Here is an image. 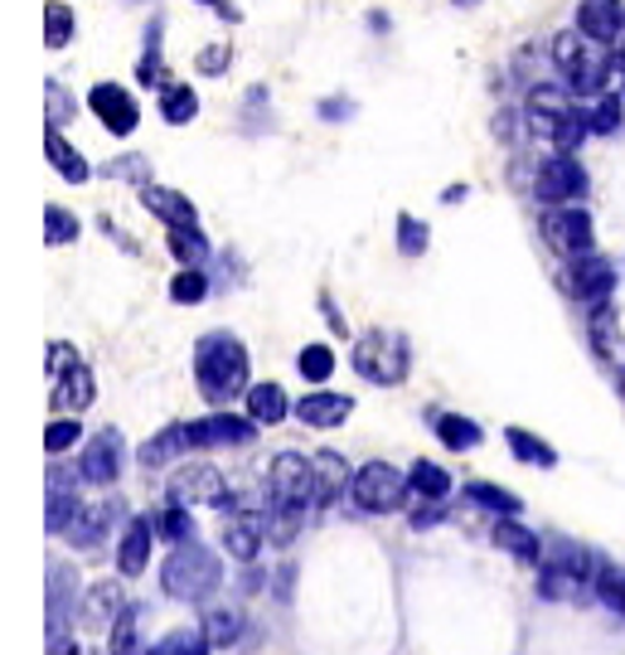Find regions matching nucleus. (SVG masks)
<instances>
[{
    "instance_id": "nucleus-14",
    "label": "nucleus",
    "mask_w": 625,
    "mask_h": 655,
    "mask_svg": "<svg viewBox=\"0 0 625 655\" xmlns=\"http://www.w3.org/2000/svg\"><path fill=\"white\" fill-rule=\"evenodd\" d=\"M257 418H238V412H208V418L190 422V442L194 452H208V447H248L257 442Z\"/></svg>"
},
{
    "instance_id": "nucleus-54",
    "label": "nucleus",
    "mask_w": 625,
    "mask_h": 655,
    "mask_svg": "<svg viewBox=\"0 0 625 655\" xmlns=\"http://www.w3.org/2000/svg\"><path fill=\"white\" fill-rule=\"evenodd\" d=\"M446 519V505L441 501H422V509H412V529H432Z\"/></svg>"
},
{
    "instance_id": "nucleus-25",
    "label": "nucleus",
    "mask_w": 625,
    "mask_h": 655,
    "mask_svg": "<svg viewBox=\"0 0 625 655\" xmlns=\"http://www.w3.org/2000/svg\"><path fill=\"white\" fill-rule=\"evenodd\" d=\"M349 485H354V471H349L345 457L340 452L315 457V509H330L340 495H349Z\"/></svg>"
},
{
    "instance_id": "nucleus-39",
    "label": "nucleus",
    "mask_w": 625,
    "mask_h": 655,
    "mask_svg": "<svg viewBox=\"0 0 625 655\" xmlns=\"http://www.w3.org/2000/svg\"><path fill=\"white\" fill-rule=\"evenodd\" d=\"M194 112H200V97H194V88H185V83H165V88H161V117L170 121V127H190Z\"/></svg>"
},
{
    "instance_id": "nucleus-33",
    "label": "nucleus",
    "mask_w": 625,
    "mask_h": 655,
    "mask_svg": "<svg viewBox=\"0 0 625 655\" xmlns=\"http://www.w3.org/2000/svg\"><path fill=\"white\" fill-rule=\"evenodd\" d=\"M408 485H412L417 501H446V495H451V471L437 466V461H412Z\"/></svg>"
},
{
    "instance_id": "nucleus-42",
    "label": "nucleus",
    "mask_w": 625,
    "mask_h": 655,
    "mask_svg": "<svg viewBox=\"0 0 625 655\" xmlns=\"http://www.w3.org/2000/svg\"><path fill=\"white\" fill-rule=\"evenodd\" d=\"M208 646L214 641L204 636V631H190V626H180V631H165L161 641H155L146 655H208Z\"/></svg>"
},
{
    "instance_id": "nucleus-10",
    "label": "nucleus",
    "mask_w": 625,
    "mask_h": 655,
    "mask_svg": "<svg viewBox=\"0 0 625 655\" xmlns=\"http://www.w3.org/2000/svg\"><path fill=\"white\" fill-rule=\"evenodd\" d=\"M562 287H568L582 307H606L611 291H616V267H611L602 253L568 258V267H562Z\"/></svg>"
},
{
    "instance_id": "nucleus-12",
    "label": "nucleus",
    "mask_w": 625,
    "mask_h": 655,
    "mask_svg": "<svg viewBox=\"0 0 625 655\" xmlns=\"http://www.w3.org/2000/svg\"><path fill=\"white\" fill-rule=\"evenodd\" d=\"M170 501L180 505H214V509H228L233 495H228V481L218 476L214 466H204V461H190V466H180L175 476H170Z\"/></svg>"
},
{
    "instance_id": "nucleus-32",
    "label": "nucleus",
    "mask_w": 625,
    "mask_h": 655,
    "mask_svg": "<svg viewBox=\"0 0 625 655\" xmlns=\"http://www.w3.org/2000/svg\"><path fill=\"white\" fill-rule=\"evenodd\" d=\"M151 525H155V539H165V544H190L194 539V515H190V505H180V501L155 505Z\"/></svg>"
},
{
    "instance_id": "nucleus-23",
    "label": "nucleus",
    "mask_w": 625,
    "mask_h": 655,
    "mask_svg": "<svg viewBox=\"0 0 625 655\" xmlns=\"http://www.w3.org/2000/svg\"><path fill=\"white\" fill-rule=\"evenodd\" d=\"M185 452H194V442H190V422H170L165 432L146 437L141 452H137V461H141L146 471H161L165 461H180Z\"/></svg>"
},
{
    "instance_id": "nucleus-30",
    "label": "nucleus",
    "mask_w": 625,
    "mask_h": 655,
    "mask_svg": "<svg viewBox=\"0 0 625 655\" xmlns=\"http://www.w3.org/2000/svg\"><path fill=\"white\" fill-rule=\"evenodd\" d=\"M427 428H432L441 442L451 447V452H471V447H481V422H471L465 412H427Z\"/></svg>"
},
{
    "instance_id": "nucleus-28",
    "label": "nucleus",
    "mask_w": 625,
    "mask_h": 655,
    "mask_svg": "<svg viewBox=\"0 0 625 655\" xmlns=\"http://www.w3.org/2000/svg\"><path fill=\"white\" fill-rule=\"evenodd\" d=\"M495 544L505 554H514L519 563H543V539L529 529V525H519V515H499V525H495Z\"/></svg>"
},
{
    "instance_id": "nucleus-22",
    "label": "nucleus",
    "mask_w": 625,
    "mask_h": 655,
    "mask_svg": "<svg viewBox=\"0 0 625 655\" xmlns=\"http://www.w3.org/2000/svg\"><path fill=\"white\" fill-rule=\"evenodd\" d=\"M141 204L161 218L165 228H200V210L185 200L180 190H165V185H141Z\"/></svg>"
},
{
    "instance_id": "nucleus-6",
    "label": "nucleus",
    "mask_w": 625,
    "mask_h": 655,
    "mask_svg": "<svg viewBox=\"0 0 625 655\" xmlns=\"http://www.w3.org/2000/svg\"><path fill=\"white\" fill-rule=\"evenodd\" d=\"M267 509H315V457H301V452L272 457Z\"/></svg>"
},
{
    "instance_id": "nucleus-20",
    "label": "nucleus",
    "mask_w": 625,
    "mask_h": 655,
    "mask_svg": "<svg viewBox=\"0 0 625 655\" xmlns=\"http://www.w3.org/2000/svg\"><path fill=\"white\" fill-rule=\"evenodd\" d=\"M267 544V519L262 515H252V509H228V519H224V549L238 558V563H252L257 549Z\"/></svg>"
},
{
    "instance_id": "nucleus-37",
    "label": "nucleus",
    "mask_w": 625,
    "mask_h": 655,
    "mask_svg": "<svg viewBox=\"0 0 625 655\" xmlns=\"http://www.w3.org/2000/svg\"><path fill=\"white\" fill-rule=\"evenodd\" d=\"M621 121H625V93L592 97V107H586V127H592V137H611V131H621Z\"/></svg>"
},
{
    "instance_id": "nucleus-19",
    "label": "nucleus",
    "mask_w": 625,
    "mask_h": 655,
    "mask_svg": "<svg viewBox=\"0 0 625 655\" xmlns=\"http://www.w3.org/2000/svg\"><path fill=\"white\" fill-rule=\"evenodd\" d=\"M611 68H616V58L606 54V44H592L578 64L568 68L562 83H568V93H578V97H602L606 83H611Z\"/></svg>"
},
{
    "instance_id": "nucleus-55",
    "label": "nucleus",
    "mask_w": 625,
    "mask_h": 655,
    "mask_svg": "<svg viewBox=\"0 0 625 655\" xmlns=\"http://www.w3.org/2000/svg\"><path fill=\"white\" fill-rule=\"evenodd\" d=\"M107 175H131L137 185H151V180H146V161H141V155H131V161H112V165H107Z\"/></svg>"
},
{
    "instance_id": "nucleus-40",
    "label": "nucleus",
    "mask_w": 625,
    "mask_h": 655,
    "mask_svg": "<svg viewBox=\"0 0 625 655\" xmlns=\"http://www.w3.org/2000/svg\"><path fill=\"white\" fill-rule=\"evenodd\" d=\"M165 64H161V20H151L146 24V54H141V64H137V78L146 83V88H155L161 93L165 88Z\"/></svg>"
},
{
    "instance_id": "nucleus-51",
    "label": "nucleus",
    "mask_w": 625,
    "mask_h": 655,
    "mask_svg": "<svg viewBox=\"0 0 625 655\" xmlns=\"http://www.w3.org/2000/svg\"><path fill=\"white\" fill-rule=\"evenodd\" d=\"M78 442H83V422H78V418H58V422H49V432H44L49 457H64L68 447H78Z\"/></svg>"
},
{
    "instance_id": "nucleus-48",
    "label": "nucleus",
    "mask_w": 625,
    "mask_h": 655,
    "mask_svg": "<svg viewBox=\"0 0 625 655\" xmlns=\"http://www.w3.org/2000/svg\"><path fill=\"white\" fill-rule=\"evenodd\" d=\"M592 311V321H586V331H592V350L596 355H611L616 350V311H611V301L606 307H586Z\"/></svg>"
},
{
    "instance_id": "nucleus-49",
    "label": "nucleus",
    "mask_w": 625,
    "mask_h": 655,
    "mask_svg": "<svg viewBox=\"0 0 625 655\" xmlns=\"http://www.w3.org/2000/svg\"><path fill=\"white\" fill-rule=\"evenodd\" d=\"M301 519H305V509H267V544L287 549V544L301 534Z\"/></svg>"
},
{
    "instance_id": "nucleus-59",
    "label": "nucleus",
    "mask_w": 625,
    "mask_h": 655,
    "mask_svg": "<svg viewBox=\"0 0 625 655\" xmlns=\"http://www.w3.org/2000/svg\"><path fill=\"white\" fill-rule=\"evenodd\" d=\"M456 6H481V0H456Z\"/></svg>"
},
{
    "instance_id": "nucleus-60",
    "label": "nucleus",
    "mask_w": 625,
    "mask_h": 655,
    "mask_svg": "<svg viewBox=\"0 0 625 655\" xmlns=\"http://www.w3.org/2000/svg\"><path fill=\"white\" fill-rule=\"evenodd\" d=\"M621 394H625V374H621Z\"/></svg>"
},
{
    "instance_id": "nucleus-3",
    "label": "nucleus",
    "mask_w": 625,
    "mask_h": 655,
    "mask_svg": "<svg viewBox=\"0 0 625 655\" xmlns=\"http://www.w3.org/2000/svg\"><path fill=\"white\" fill-rule=\"evenodd\" d=\"M218 582H224V563H218V554L200 539L175 544V554H170L161 568V592H170V598H180V602H204L208 592H218Z\"/></svg>"
},
{
    "instance_id": "nucleus-43",
    "label": "nucleus",
    "mask_w": 625,
    "mask_h": 655,
    "mask_svg": "<svg viewBox=\"0 0 625 655\" xmlns=\"http://www.w3.org/2000/svg\"><path fill=\"white\" fill-rule=\"evenodd\" d=\"M137 622H141V606L127 602V606H121V616L112 622V641H107V651H112V655H141Z\"/></svg>"
},
{
    "instance_id": "nucleus-27",
    "label": "nucleus",
    "mask_w": 625,
    "mask_h": 655,
    "mask_svg": "<svg viewBox=\"0 0 625 655\" xmlns=\"http://www.w3.org/2000/svg\"><path fill=\"white\" fill-rule=\"evenodd\" d=\"M117 515H121L117 505H83V509H78V519L68 525L64 539L73 544V549H97V544L107 539V529L117 525Z\"/></svg>"
},
{
    "instance_id": "nucleus-41",
    "label": "nucleus",
    "mask_w": 625,
    "mask_h": 655,
    "mask_svg": "<svg viewBox=\"0 0 625 655\" xmlns=\"http://www.w3.org/2000/svg\"><path fill=\"white\" fill-rule=\"evenodd\" d=\"M592 598L602 602V606H611L616 616H625V568H611V563L596 568V578H592Z\"/></svg>"
},
{
    "instance_id": "nucleus-15",
    "label": "nucleus",
    "mask_w": 625,
    "mask_h": 655,
    "mask_svg": "<svg viewBox=\"0 0 625 655\" xmlns=\"http://www.w3.org/2000/svg\"><path fill=\"white\" fill-rule=\"evenodd\" d=\"M78 573L58 558V563H49V636H68V626L78 622Z\"/></svg>"
},
{
    "instance_id": "nucleus-38",
    "label": "nucleus",
    "mask_w": 625,
    "mask_h": 655,
    "mask_svg": "<svg viewBox=\"0 0 625 655\" xmlns=\"http://www.w3.org/2000/svg\"><path fill=\"white\" fill-rule=\"evenodd\" d=\"M204 636L214 646H238L243 641V612L238 606H208L204 612Z\"/></svg>"
},
{
    "instance_id": "nucleus-5",
    "label": "nucleus",
    "mask_w": 625,
    "mask_h": 655,
    "mask_svg": "<svg viewBox=\"0 0 625 655\" xmlns=\"http://www.w3.org/2000/svg\"><path fill=\"white\" fill-rule=\"evenodd\" d=\"M49 374H54V394H49V404H54L58 412H83L97 398L88 359H83L68 340H54V345H49Z\"/></svg>"
},
{
    "instance_id": "nucleus-9",
    "label": "nucleus",
    "mask_w": 625,
    "mask_h": 655,
    "mask_svg": "<svg viewBox=\"0 0 625 655\" xmlns=\"http://www.w3.org/2000/svg\"><path fill=\"white\" fill-rule=\"evenodd\" d=\"M543 238L553 243L562 258H586V253H596V224L582 204H548Z\"/></svg>"
},
{
    "instance_id": "nucleus-35",
    "label": "nucleus",
    "mask_w": 625,
    "mask_h": 655,
    "mask_svg": "<svg viewBox=\"0 0 625 655\" xmlns=\"http://www.w3.org/2000/svg\"><path fill=\"white\" fill-rule=\"evenodd\" d=\"M505 442H509V452L519 457L524 466H538V471H553L558 466V452L543 442V437H534V432H524V428H509Z\"/></svg>"
},
{
    "instance_id": "nucleus-46",
    "label": "nucleus",
    "mask_w": 625,
    "mask_h": 655,
    "mask_svg": "<svg viewBox=\"0 0 625 655\" xmlns=\"http://www.w3.org/2000/svg\"><path fill=\"white\" fill-rule=\"evenodd\" d=\"M73 40V10L64 0H49L44 6V44L49 49H64Z\"/></svg>"
},
{
    "instance_id": "nucleus-47",
    "label": "nucleus",
    "mask_w": 625,
    "mask_h": 655,
    "mask_svg": "<svg viewBox=\"0 0 625 655\" xmlns=\"http://www.w3.org/2000/svg\"><path fill=\"white\" fill-rule=\"evenodd\" d=\"M170 297L180 301V307H194V301L208 297V272L204 267H180L175 282H170Z\"/></svg>"
},
{
    "instance_id": "nucleus-1",
    "label": "nucleus",
    "mask_w": 625,
    "mask_h": 655,
    "mask_svg": "<svg viewBox=\"0 0 625 655\" xmlns=\"http://www.w3.org/2000/svg\"><path fill=\"white\" fill-rule=\"evenodd\" d=\"M252 374V359H248V345H243L233 331H208L194 340V384L208 404H233L243 394Z\"/></svg>"
},
{
    "instance_id": "nucleus-17",
    "label": "nucleus",
    "mask_w": 625,
    "mask_h": 655,
    "mask_svg": "<svg viewBox=\"0 0 625 655\" xmlns=\"http://www.w3.org/2000/svg\"><path fill=\"white\" fill-rule=\"evenodd\" d=\"M151 544H155V525L146 515H131L117 534V573L121 578H141L151 563Z\"/></svg>"
},
{
    "instance_id": "nucleus-34",
    "label": "nucleus",
    "mask_w": 625,
    "mask_h": 655,
    "mask_svg": "<svg viewBox=\"0 0 625 655\" xmlns=\"http://www.w3.org/2000/svg\"><path fill=\"white\" fill-rule=\"evenodd\" d=\"M165 243H170V253L180 258V267H208V258H214L204 228H165Z\"/></svg>"
},
{
    "instance_id": "nucleus-52",
    "label": "nucleus",
    "mask_w": 625,
    "mask_h": 655,
    "mask_svg": "<svg viewBox=\"0 0 625 655\" xmlns=\"http://www.w3.org/2000/svg\"><path fill=\"white\" fill-rule=\"evenodd\" d=\"M49 127H64V121L73 117V97H68V88L64 83H49Z\"/></svg>"
},
{
    "instance_id": "nucleus-4",
    "label": "nucleus",
    "mask_w": 625,
    "mask_h": 655,
    "mask_svg": "<svg viewBox=\"0 0 625 655\" xmlns=\"http://www.w3.org/2000/svg\"><path fill=\"white\" fill-rule=\"evenodd\" d=\"M412 369V345L402 331H364L354 345V374L378 388H394Z\"/></svg>"
},
{
    "instance_id": "nucleus-50",
    "label": "nucleus",
    "mask_w": 625,
    "mask_h": 655,
    "mask_svg": "<svg viewBox=\"0 0 625 655\" xmlns=\"http://www.w3.org/2000/svg\"><path fill=\"white\" fill-rule=\"evenodd\" d=\"M427 238H432V234H427L422 218L398 214V253H402V258H422V253H427Z\"/></svg>"
},
{
    "instance_id": "nucleus-18",
    "label": "nucleus",
    "mask_w": 625,
    "mask_h": 655,
    "mask_svg": "<svg viewBox=\"0 0 625 655\" xmlns=\"http://www.w3.org/2000/svg\"><path fill=\"white\" fill-rule=\"evenodd\" d=\"M578 30L592 44L611 49L616 40H625V6H621V0H582V6H578Z\"/></svg>"
},
{
    "instance_id": "nucleus-44",
    "label": "nucleus",
    "mask_w": 625,
    "mask_h": 655,
    "mask_svg": "<svg viewBox=\"0 0 625 655\" xmlns=\"http://www.w3.org/2000/svg\"><path fill=\"white\" fill-rule=\"evenodd\" d=\"M297 369H301L305 384H330V374H335V350L315 340V345H305L297 355Z\"/></svg>"
},
{
    "instance_id": "nucleus-56",
    "label": "nucleus",
    "mask_w": 625,
    "mask_h": 655,
    "mask_svg": "<svg viewBox=\"0 0 625 655\" xmlns=\"http://www.w3.org/2000/svg\"><path fill=\"white\" fill-rule=\"evenodd\" d=\"M321 117L325 121H345L349 117V103H345V97H330V103H321Z\"/></svg>"
},
{
    "instance_id": "nucleus-31",
    "label": "nucleus",
    "mask_w": 625,
    "mask_h": 655,
    "mask_svg": "<svg viewBox=\"0 0 625 655\" xmlns=\"http://www.w3.org/2000/svg\"><path fill=\"white\" fill-rule=\"evenodd\" d=\"M287 412H297V404L287 398V388H281V384H252L248 388V418H257L262 428L281 422Z\"/></svg>"
},
{
    "instance_id": "nucleus-29",
    "label": "nucleus",
    "mask_w": 625,
    "mask_h": 655,
    "mask_svg": "<svg viewBox=\"0 0 625 655\" xmlns=\"http://www.w3.org/2000/svg\"><path fill=\"white\" fill-rule=\"evenodd\" d=\"M586 592H592V582L578 578L572 568L553 563V558L538 568V598H543V602H582Z\"/></svg>"
},
{
    "instance_id": "nucleus-16",
    "label": "nucleus",
    "mask_w": 625,
    "mask_h": 655,
    "mask_svg": "<svg viewBox=\"0 0 625 655\" xmlns=\"http://www.w3.org/2000/svg\"><path fill=\"white\" fill-rule=\"evenodd\" d=\"M78 466H58L54 461V471H49V534H68V525L78 519V509H83V495H78Z\"/></svg>"
},
{
    "instance_id": "nucleus-24",
    "label": "nucleus",
    "mask_w": 625,
    "mask_h": 655,
    "mask_svg": "<svg viewBox=\"0 0 625 655\" xmlns=\"http://www.w3.org/2000/svg\"><path fill=\"white\" fill-rule=\"evenodd\" d=\"M44 155H49V165H54L58 175L68 180V185H88L93 165H88V155H83L78 146L64 137V127H49V131H44Z\"/></svg>"
},
{
    "instance_id": "nucleus-2",
    "label": "nucleus",
    "mask_w": 625,
    "mask_h": 655,
    "mask_svg": "<svg viewBox=\"0 0 625 655\" xmlns=\"http://www.w3.org/2000/svg\"><path fill=\"white\" fill-rule=\"evenodd\" d=\"M524 127H529L534 141H548L553 151H578L592 137L586 107H572L568 88H558V83H534L529 88V97H524Z\"/></svg>"
},
{
    "instance_id": "nucleus-58",
    "label": "nucleus",
    "mask_w": 625,
    "mask_h": 655,
    "mask_svg": "<svg viewBox=\"0 0 625 655\" xmlns=\"http://www.w3.org/2000/svg\"><path fill=\"white\" fill-rule=\"evenodd\" d=\"M200 6H208V10H214V15H218V20H238V10H233L228 0H200Z\"/></svg>"
},
{
    "instance_id": "nucleus-45",
    "label": "nucleus",
    "mask_w": 625,
    "mask_h": 655,
    "mask_svg": "<svg viewBox=\"0 0 625 655\" xmlns=\"http://www.w3.org/2000/svg\"><path fill=\"white\" fill-rule=\"evenodd\" d=\"M83 234V224H78V214L64 210V204H49L44 210V243H54V248H64V243H73Z\"/></svg>"
},
{
    "instance_id": "nucleus-26",
    "label": "nucleus",
    "mask_w": 625,
    "mask_h": 655,
    "mask_svg": "<svg viewBox=\"0 0 625 655\" xmlns=\"http://www.w3.org/2000/svg\"><path fill=\"white\" fill-rule=\"evenodd\" d=\"M121 582H93L88 592H83V602H78V622L97 631V626H112L117 616H121Z\"/></svg>"
},
{
    "instance_id": "nucleus-13",
    "label": "nucleus",
    "mask_w": 625,
    "mask_h": 655,
    "mask_svg": "<svg viewBox=\"0 0 625 655\" xmlns=\"http://www.w3.org/2000/svg\"><path fill=\"white\" fill-rule=\"evenodd\" d=\"M88 112H97V121H103L112 137H131V131L141 127V103L121 88V83H93Z\"/></svg>"
},
{
    "instance_id": "nucleus-21",
    "label": "nucleus",
    "mask_w": 625,
    "mask_h": 655,
    "mask_svg": "<svg viewBox=\"0 0 625 655\" xmlns=\"http://www.w3.org/2000/svg\"><path fill=\"white\" fill-rule=\"evenodd\" d=\"M354 412V398L349 394H330V388H315V394H305L297 404V418L305 422V428H340V422H349Z\"/></svg>"
},
{
    "instance_id": "nucleus-7",
    "label": "nucleus",
    "mask_w": 625,
    "mask_h": 655,
    "mask_svg": "<svg viewBox=\"0 0 625 655\" xmlns=\"http://www.w3.org/2000/svg\"><path fill=\"white\" fill-rule=\"evenodd\" d=\"M408 495H412L408 476H398V466H388V461H364L349 485V501L364 515H394V509L408 505Z\"/></svg>"
},
{
    "instance_id": "nucleus-53",
    "label": "nucleus",
    "mask_w": 625,
    "mask_h": 655,
    "mask_svg": "<svg viewBox=\"0 0 625 655\" xmlns=\"http://www.w3.org/2000/svg\"><path fill=\"white\" fill-rule=\"evenodd\" d=\"M228 68V44H214V49H200V73L208 78H218V73Z\"/></svg>"
},
{
    "instance_id": "nucleus-36",
    "label": "nucleus",
    "mask_w": 625,
    "mask_h": 655,
    "mask_svg": "<svg viewBox=\"0 0 625 655\" xmlns=\"http://www.w3.org/2000/svg\"><path fill=\"white\" fill-rule=\"evenodd\" d=\"M465 501L489 509V515H519V505H524L519 495L505 491V485H495V481H471L465 485Z\"/></svg>"
},
{
    "instance_id": "nucleus-11",
    "label": "nucleus",
    "mask_w": 625,
    "mask_h": 655,
    "mask_svg": "<svg viewBox=\"0 0 625 655\" xmlns=\"http://www.w3.org/2000/svg\"><path fill=\"white\" fill-rule=\"evenodd\" d=\"M127 466V442H121L117 428H103L83 442V457H78V476L83 485H112Z\"/></svg>"
},
{
    "instance_id": "nucleus-8",
    "label": "nucleus",
    "mask_w": 625,
    "mask_h": 655,
    "mask_svg": "<svg viewBox=\"0 0 625 655\" xmlns=\"http://www.w3.org/2000/svg\"><path fill=\"white\" fill-rule=\"evenodd\" d=\"M586 190H592V175L572 151H553L534 175V194L543 204H578Z\"/></svg>"
},
{
    "instance_id": "nucleus-57",
    "label": "nucleus",
    "mask_w": 625,
    "mask_h": 655,
    "mask_svg": "<svg viewBox=\"0 0 625 655\" xmlns=\"http://www.w3.org/2000/svg\"><path fill=\"white\" fill-rule=\"evenodd\" d=\"M291 582H297V568H291V563H281V568H277V582H272V588H277V598H291Z\"/></svg>"
}]
</instances>
